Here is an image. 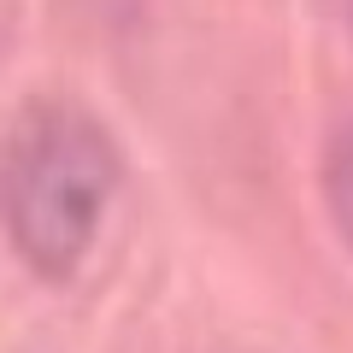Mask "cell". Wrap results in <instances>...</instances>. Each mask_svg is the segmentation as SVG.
Instances as JSON below:
<instances>
[{"label":"cell","mask_w":353,"mask_h":353,"mask_svg":"<svg viewBox=\"0 0 353 353\" xmlns=\"http://www.w3.org/2000/svg\"><path fill=\"white\" fill-rule=\"evenodd\" d=\"M347 12H353V0H347Z\"/></svg>","instance_id":"cell-3"},{"label":"cell","mask_w":353,"mask_h":353,"mask_svg":"<svg viewBox=\"0 0 353 353\" xmlns=\"http://www.w3.org/2000/svg\"><path fill=\"white\" fill-rule=\"evenodd\" d=\"M324 201H330L336 230L347 236V248H353V124L341 130L336 148H330V165H324Z\"/></svg>","instance_id":"cell-2"},{"label":"cell","mask_w":353,"mask_h":353,"mask_svg":"<svg viewBox=\"0 0 353 353\" xmlns=\"http://www.w3.org/2000/svg\"><path fill=\"white\" fill-rule=\"evenodd\" d=\"M118 141L71 94H36L0 130V236L41 283L77 277L118 194Z\"/></svg>","instance_id":"cell-1"}]
</instances>
